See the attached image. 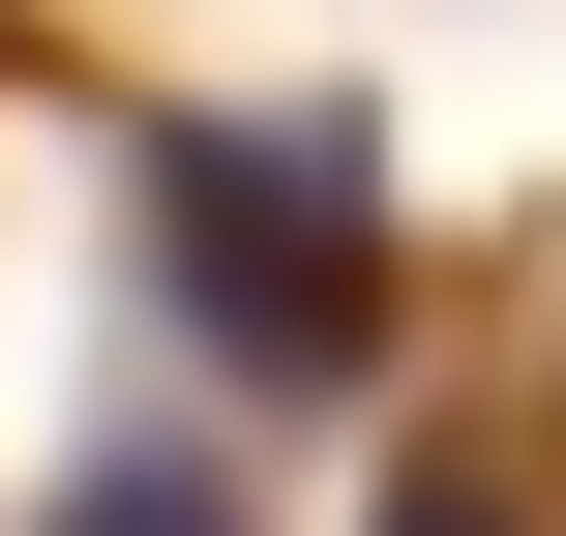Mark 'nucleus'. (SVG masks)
Returning a JSON list of instances; mask_svg holds the SVG:
<instances>
[{
    "instance_id": "obj_1",
    "label": "nucleus",
    "mask_w": 566,
    "mask_h": 536,
    "mask_svg": "<svg viewBox=\"0 0 566 536\" xmlns=\"http://www.w3.org/2000/svg\"><path fill=\"white\" fill-rule=\"evenodd\" d=\"M149 239H179V298H209L239 388H358V328H388L358 119H149Z\"/></svg>"
},
{
    "instance_id": "obj_2",
    "label": "nucleus",
    "mask_w": 566,
    "mask_h": 536,
    "mask_svg": "<svg viewBox=\"0 0 566 536\" xmlns=\"http://www.w3.org/2000/svg\"><path fill=\"white\" fill-rule=\"evenodd\" d=\"M30 536H239V477H209V448H90Z\"/></svg>"
},
{
    "instance_id": "obj_3",
    "label": "nucleus",
    "mask_w": 566,
    "mask_h": 536,
    "mask_svg": "<svg viewBox=\"0 0 566 536\" xmlns=\"http://www.w3.org/2000/svg\"><path fill=\"white\" fill-rule=\"evenodd\" d=\"M388 536H507V507H478V477H418V507H388Z\"/></svg>"
}]
</instances>
